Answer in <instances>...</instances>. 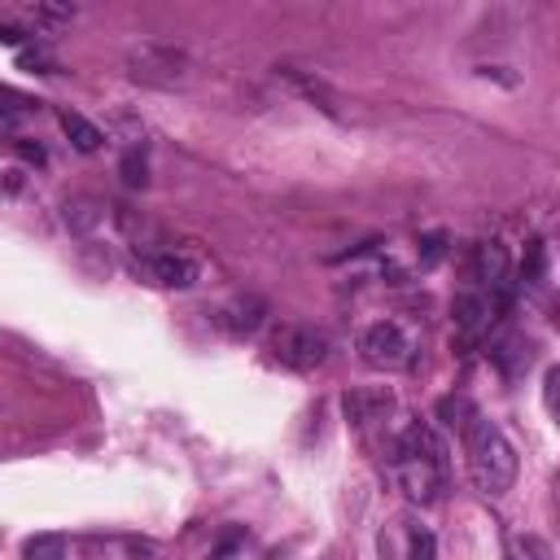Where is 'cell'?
<instances>
[{
    "mask_svg": "<svg viewBox=\"0 0 560 560\" xmlns=\"http://www.w3.org/2000/svg\"><path fill=\"white\" fill-rule=\"evenodd\" d=\"M19 36H23L19 27H0V40H5V45H19Z\"/></svg>",
    "mask_w": 560,
    "mask_h": 560,
    "instance_id": "cell-22",
    "label": "cell"
},
{
    "mask_svg": "<svg viewBox=\"0 0 560 560\" xmlns=\"http://www.w3.org/2000/svg\"><path fill=\"white\" fill-rule=\"evenodd\" d=\"M451 312H455V325H460L464 333H477V329L486 325V316H490V303H486L482 294H460Z\"/></svg>",
    "mask_w": 560,
    "mask_h": 560,
    "instance_id": "cell-12",
    "label": "cell"
},
{
    "mask_svg": "<svg viewBox=\"0 0 560 560\" xmlns=\"http://www.w3.org/2000/svg\"><path fill=\"white\" fill-rule=\"evenodd\" d=\"M464 464H468L473 486L482 495H490V499L508 495L512 482H516V451H512V442L503 438V429L495 421H486L477 412L464 425Z\"/></svg>",
    "mask_w": 560,
    "mask_h": 560,
    "instance_id": "cell-2",
    "label": "cell"
},
{
    "mask_svg": "<svg viewBox=\"0 0 560 560\" xmlns=\"http://www.w3.org/2000/svg\"><path fill=\"white\" fill-rule=\"evenodd\" d=\"M58 123H62V132L71 136V145H75L80 154H97V149H101V141H106V136H101V127H93V123H88L84 114H75V110H62V114H58Z\"/></svg>",
    "mask_w": 560,
    "mask_h": 560,
    "instance_id": "cell-10",
    "label": "cell"
},
{
    "mask_svg": "<svg viewBox=\"0 0 560 560\" xmlns=\"http://www.w3.org/2000/svg\"><path fill=\"white\" fill-rule=\"evenodd\" d=\"M27 14L40 23V27H66L75 19V5H49V0H40V5H27Z\"/></svg>",
    "mask_w": 560,
    "mask_h": 560,
    "instance_id": "cell-14",
    "label": "cell"
},
{
    "mask_svg": "<svg viewBox=\"0 0 560 560\" xmlns=\"http://www.w3.org/2000/svg\"><path fill=\"white\" fill-rule=\"evenodd\" d=\"M23 560H66V538L62 534H36L23 543Z\"/></svg>",
    "mask_w": 560,
    "mask_h": 560,
    "instance_id": "cell-13",
    "label": "cell"
},
{
    "mask_svg": "<svg viewBox=\"0 0 560 560\" xmlns=\"http://www.w3.org/2000/svg\"><path fill=\"white\" fill-rule=\"evenodd\" d=\"M421 245H425V258H421V263H438V258H442V236H438V232H434V236H425Z\"/></svg>",
    "mask_w": 560,
    "mask_h": 560,
    "instance_id": "cell-21",
    "label": "cell"
},
{
    "mask_svg": "<svg viewBox=\"0 0 560 560\" xmlns=\"http://www.w3.org/2000/svg\"><path fill=\"white\" fill-rule=\"evenodd\" d=\"M538 271H543V241H529V263H525V276H529V280H538Z\"/></svg>",
    "mask_w": 560,
    "mask_h": 560,
    "instance_id": "cell-20",
    "label": "cell"
},
{
    "mask_svg": "<svg viewBox=\"0 0 560 560\" xmlns=\"http://www.w3.org/2000/svg\"><path fill=\"white\" fill-rule=\"evenodd\" d=\"M19 62H23V66H36L40 75H53V58L40 53V49H36V53H19Z\"/></svg>",
    "mask_w": 560,
    "mask_h": 560,
    "instance_id": "cell-19",
    "label": "cell"
},
{
    "mask_svg": "<svg viewBox=\"0 0 560 560\" xmlns=\"http://www.w3.org/2000/svg\"><path fill=\"white\" fill-rule=\"evenodd\" d=\"M390 407H394V394H390V390H351V394H346V421L360 425V429L386 421Z\"/></svg>",
    "mask_w": 560,
    "mask_h": 560,
    "instance_id": "cell-8",
    "label": "cell"
},
{
    "mask_svg": "<svg viewBox=\"0 0 560 560\" xmlns=\"http://www.w3.org/2000/svg\"><path fill=\"white\" fill-rule=\"evenodd\" d=\"M219 325L232 329V333H254L263 325V303L258 299H236L219 312Z\"/></svg>",
    "mask_w": 560,
    "mask_h": 560,
    "instance_id": "cell-11",
    "label": "cell"
},
{
    "mask_svg": "<svg viewBox=\"0 0 560 560\" xmlns=\"http://www.w3.org/2000/svg\"><path fill=\"white\" fill-rule=\"evenodd\" d=\"M390 468H394L399 490H403L412 503H434L438 490H442V482H447V447H442V438H438L429 425L412 421V425L399 434V442H394Z\"/></svg>",
    "mask_w": 560,
    "mask_h": 560,
    "instance_id": "cell-1",
    "label": "cell"
},
{
    "mask_svg": "<svg viewBox=\"0 0 560 560\" xmlns=\"http://www.w3.org/2000/svg\"><path fill=\"white\" fill-rule=\"evenodd\" d=\"M360 355H364V364H368V368L394 373V368H403V364L412 360V342H407V333H403L394 320H377V325H368V329H364V338H360Z\"/></svg>",
    "mask_w": 560,
    "mask_h": 560,
    "instance_id": "cell-4",
    "label": "cell"
},
{
    "mask_svg": "<svg viewBox=\"0 0 560 560\" xmlns=\"http://www.w3.org/2000/svg\"><path fill=\"white\" fill-rule=\"evenodd\" d=\"M123 180H127L132 188H145V184H149V162H145L141 149H132V154L123 158Z\"/></svg>",
    "mask_w": 560,
    "mask_h": 560,
    "instance_id": "cell-15",
    "label": "cell"
},
{
    "mask_svg": "<svg viewBox=\"0 0 560 560\" xmlns=\"http://www.w3.org/2000/svg\"><path fill=\"white\" fill-rule=\"evenodd\" d=\"M543 403H547V412L560 421V364L547 368V377H543Z\"/></svg>",
    "mask_w": 560,
    "mask_h": 560,
    "instance_id": "cell-16",
    "label": "cell"
},
{
    "mask_svg": "<svg viewBox=\"0 0 560 560\" xmlns=\"http://www.w3.org/2000/svg\"><path fill=\"white\" fill-rule=\"evenodd\" d=\"M381 560H438V538L416 516H394L381 529Z\"/></svg>",
    "mask_w": 560,
    "mask_h": 560,
    "instance_id": "cell-5",
    "label": "cell"
},
{
    "mask_svg": "<svg viewBox=\"0 0 560 560\" xmlns=\"http://www.w3.org/2000/svg\"><path fill=\"white\" fill-rule=\"evenodd\" d=\"M271 360H280L294 373H312L329 360V338L320 329H307V325H280L271 333Z\"/></svg>",
    "mask_w": 560,
    "mask_h": 560,
    "instance_id": "cell-3",
    "label": "cell"
},
{
    "mask_svg": "<svg viewBox=\"0 0 560 560\" xmlns=\"http://www.w3.org/2000/svg\"><path fill=\"white\" fill-rule=\"evenodd\" d=\"M14 154H19L23 162H32V167H45V162H49V154H45V145H36V141H23V136L14 141Z\"/></svg>",
    "mask_w": 560,
    "mask_h": 560,
    "instance_id": "cell-18",
    "label": "cell"
},
{
    "mask_svg": "<svg viewBox=\"0 0 560 560\" xmlns=\"http://www.w3.org/2000/svg\"><path fill=\"white\" fill-rule=\"evenodd\" d=\"M468 276L482 280V285H503L508 276V249L499 241H477L468 254Z\"/></svg>",
    "mask_w": 560,
    "mask_h": 560,
    "instance_id": "cell-7",
    "label": "cell"
},
{
    "mask_svg": "<svg viewBox=\"0 0 560 560\" xmlns=\"http://www.w3.org/2000/svg\"><path fill=\"white\" fill-rule=\"evenodd\" d=\"M149 276L158 285H171V290H188L197 280V263L184 258V254H154L149 258Z\"/></svg>",
    "mask_w": 560,
    "mask_h": 560,
    "instance_id": "cell-9",
    "label": "cell"
},
{
    "mask_svg": "<svg viewBox=\"0 0 560 560\" xmlns=\"http://www.w3.org/2000/svg\"><path fill=\"white\" fill-rule=\"evenodd\" d=\"M132 80H145V84H162V88H171V84H180L184 80V71H188V62H184V53H175V49H158V45H145L141 53H132Z\"/></svg>",
    "mask_w": 560,
    "mask_h": 560,
    "instance_id": "cell-6",
    "label": "cell"
},
{
    "mask_svg": "<svg viewBox=\"0 0 560 560\" xmlns=\"http://www.w3.org/2000/svg\"><path fill=\"white\" fill-rule=\"evenodd\" d=\"M97 219H101V215L93 210V202H75V206H66V223H71V228H80V232H88Z\"/></svg>",
    "mask_w": 560,
    "mask_h": 560,
    "instance_id": "cell-17",
    "label": "cell"
}]
</instances>
